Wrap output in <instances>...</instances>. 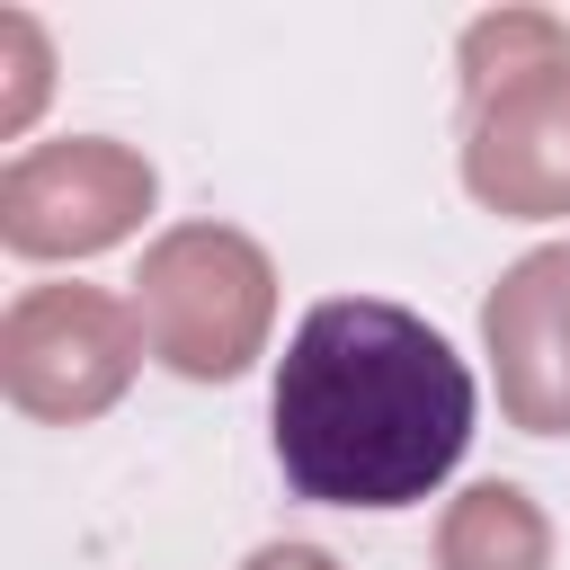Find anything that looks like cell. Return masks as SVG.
Returning <instances> with one entry per match:
<instances>
[{"instance_id": "obj_1", "label": "cell", "mask_w": 570, "mask_h": 570, "mask_svg": "<svg viewBox=\"0 0 570 570\" xmlns=\"http://www.w3.org/2000/svg\"><path fill=\"white\" fill-rule=\"evenodd\" d=\"M481 392L436 321L383 294H330L294 321L267 392V445L312 508H419L472 445Z\"/></svg>"}]
</instances>
